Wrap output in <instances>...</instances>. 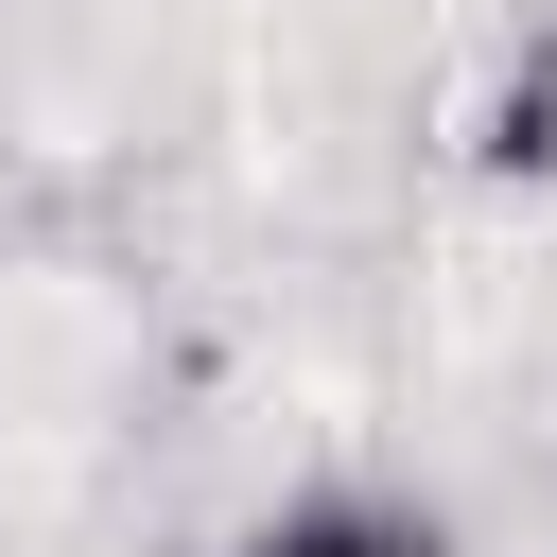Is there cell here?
<instances>
[{
    "mask_svg": "<svg viewBox=\"0 0 557 557\" xmlns=\"http://www.w3.org/2000/svg\"><path fill=\"white\" fill-rule=\"evenodd\" d=\"M244 557H453V522L383 505V487H296L278 522H244Z\"/></svg>",
    "mask_w": 557,
    "mask_h": 557,
    "instance_id": "6da1fadb",
    "label": "cell"
}]
</instances>
